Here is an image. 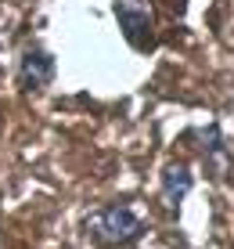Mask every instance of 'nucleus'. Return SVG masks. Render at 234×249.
<instances>
[{"label": "nucleus", "instance_id": "6", "mask_svg": "<svg viewBox=\"0 0 234 249\" xmlns=\"http://www.w3.org/2000/svg\"><path fill=\"white\" fill-rule=\"evenodd\" d=\"M231 101H234V98H231Z\"/></svg>", "mask_w": 234, "mask_h": 249}, {"label": "nucleus", "instance_id": "5", "mask_svg": "<svg viewBox=\"0 0 234 249\" xmlns=\"http://www.w3.org/2000/svg\"><path fill=\"white\" fill-rule=\"evenodd\" d=\"M191 184H195V174L184 166V162H169V166L162 170V202H166V210L173 217L180 213V202L187 199Z\"/></svg>", "mask_w": 234, "mask_h": 249}, {"label": "nucleus", "instance_id": "1", "mask_svg": "<svg viewBox=\"0 0 234 249\" xmlns=\"http://www.w3.org/2000/svg\"><path fill=\"white\" fill-rule=\"evenodd\" d=\"M86 235H90L94 246L101 249H116V246H130L144 235V220L137 217L130 206L123 202H112V206H101L98 213L86 217Z\"/></svg>", "mask_w": 234, "mask_h": 249}, {"label": "nucleus", "instance_id": "2", "mask_svg": "<svg viewBox=\"0 0 234 249\" xmlns=\"http://www.w3.org/2000/svg\"><path fill=\"white\" fill-rule=\"evenodd\" d=\"M116 7V18L119 29H123L126 44L141 54H148L155 47V11H151V0H112Z\"/></svg>", "mask_w": 234, "mask_h": 249}, {"label": "nucleus", "instance_id": "4", "mask_svg": "<svg viewBox=\"0 0 234 249\" xmlns=\"http://www.w3.org/2000/svg\"><path fill=\"white\" fill-rule=\"evenodd\" d=\"M191 141H195L198 156L205 159V170H209L213 181H227V177H231V148H227V141H223L220 126H216V123L202 126V130L191 134Z\"/></svg>", "mask_w": 234, "mask_h": 249}, {"label": "nucleus", "instance_id": "3", "mask_svg": "<svg viewBox=\"0 0 234 249\" xmlns=\"http://www.w3.org/2000/svg\"><path fill=\"white\" fill-rule=\"evenodd\" d=\"M50 80H54V54L43 51L40 44L22 47V58H18V87H22V94L47 90Z\"/></svg>", "mask_w": 234, "mask_h": 249}]
</instances>
